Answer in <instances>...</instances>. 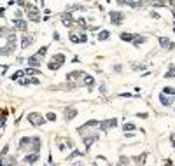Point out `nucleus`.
I'll return each instance as SVG.
<instances>
[{
  "mask_svg": "<svg viewBox=\"0 0 175 166\" xmlns=\"http://www.w3.org/2000/svg\"><path fill=\"white\" fill-rule=\"evenodd\" d=\"M14 47H16V35H14V33H11V35L7 37V44L0 49V54L7 56L9 53H12V51H14Z\"/></svg>",
  "mask_w": 175,
  "mask_h": 166,
  "instance_id": "1",
  "label": "nucleus"
},
{
  "mask_svg": "<svg viewBox=\"0 0 175 166\" xmlns=\"http://www.w3.org/2000/svg\"><path fill=\"white\" fill-rule=\"evenodd\" d=\"M26 14H28V19H30V21H35V23H37L40 19L39 9H37L33 4H28V5H26Z\"/></svg>",
  "mask_w": 175,
  "mask_h": 166,
  "instance_id": "2",
  "label": "nucleus"
},
{
  "mask_svg": "<svg viewBox=\"0 0 175 166\" xmlns=\"http://www.w3.org/2000/svg\"><path fill=\"white\" fill-rule=\"evenodd\" d=\"M63 63H65V54H56L51 61H49L47 68H49V70H56V68H60Z\"/></svg>",
  "mask_w": 175,
  "mask_h": 166,
  "instance_id": "3",
  "label": "nucleus"
},
{
  "mask_svg": "<svg viewBox=\"0 0 175 166\" xmlns=\"http://www.w3.org/2000/svg\"><path fill=\"white\" fill-rule=\"evenodd\" d=\"M28 121H30L33 126H40V124H44V123H46V119L40 115L39 112H32V114H28Z\"/></svg>",
  "mask_w": 175,
  "mask_h": 166,
  "instance_id": "4",
  "label": "nucleus"
},
{
  "mask_svg": "<svg viewBox=\"0 0 175 166\" xmlns=\"http://www.w3.org/2000/svg\"><path fill=\"white\" fill-rule=\"evenodd\" d=\"M123 19H124V14H123V12H119V11H112V12H110V21H112V25L119 26V25L123 23Z\"/></svg>",
  "mask_w": 175,
  "mask_h": 166,
  "instance_id": "5",
  "label": "nucleus"
},
{
  "mask_svg": "<svg viewBox=\"0 0 175 166\" xmlns=\"http://www.w3.org/2000/svg\"><path fill=\"white\" fill-rule=\"evenodd\" d=\"M70 40L74 42V44H81V42H86L88 37H86V33H70Z\"/></svg>",
  "mask_w": 175,
  "mask_h": 166,
  "instance_id": "6",
  "label": "nucleus"
},
{
  "mask_svg": "<svg viewBox=\"0 0 175 166\" xmlns=\"http://www.w3.org/2000/svg\"><path fill=\"white\" fill-rule=\"evenodd\" d=\"M97 138H98L97 133H91V135H84V138H82V140H84V144H86V149L91 147V144H93V142H95Z\"/></svg>",
  "mask_w": 175,
  "mask_h": 166,
  "instance_id": "7",
  "label": "nucleus"
},
{
  "mask_svg": "<svg viewBox=\"0 0 175 166\" xmlns=\"http://www.w3.org/2000/svg\"><path fill=\"white\" fill-rule=\"evenodd\" d=\"M174 98H175V96H170V98H168L165 93H163V94H159V101H161L165 107H170V105L174 103Z\"/></svg>",
  "mask_w": 175,
  "mask_h": 166,
  "instance_id": "8",
  "label": "nucleus"
},
{
  "mask_svg": "<svg viewBox=\"0 0 175 166\" xmlns=\"http://www.w3.org/2000/svg\"><path fill=\"white\" fill-rule=\"evenodd\" d=\"M116 124H117V119H109V121L100 123V128L102 129H109V128H114Z\"/></svg>",
  "mask_w": 175,
  "mask_h": 166,
  "instance_id": "9",
  "label": "nucleus"
},
{
  "mask_svg": "<svg viewBox=\"0 0 175 166\" xmlns=\"http://www.w3.org/2000/svg\"><path fill=\"white\" fill-rule=\"evenodd\" d=\"M159 46H161L163 49H174V44L166 37H159Z\"/></svg>",
  "mask_w": 175,
  "mask_h": 166,
  "instance_id": "10",
  "label": "nucleus"
},
{
  "mask_svg": "<svg viewBox=\"0 0 175 166\" xmlns=\"http://www.w3.org/2000/svg\"><path fill=\"white\" fill-rule=\"evenodd\" d=\"M32 42H33L32 35H23V38H21V47H23V49H26L28 46H32Z\"/></svg>",
  "mask_w": 175,
  "mask_h": 166,
  "instance_id": "11",
  "label": "nucleus"
},
{
  "mask_svg": "<svg viewBox=\"0 0 175 166\" xmlns=\"http://www.w3.org/2000/svg\"><path fill=\"white\" fill-rule=\"evenodd\" d=\"M12 25H14V28H16V30H26V26H28L25 19H14V23H12Z\"/></svg>",
  "mask_w": 175,
  "mask_h": 166,
  "instance_id": "12",
  "label": "nucleus"
},
{
  "mask_svg": "<svg viewBox=\"0 0 175 166\" xmlns=\"http://www.w3.org/2000/svg\"><path fill=\"white\" fill-rule=\"evenodd\" d=\"M61 19H63V23H65V26H70V25L74 23V19H72V14H70V12H63V16H61Z\"/></svg>",
  "mask_w": 175,
  "mask_h": 166,
  "instance_id": "13",
  "label": "nucleus"
},
{
  "mask_svg": "<svg viewBox=\"0 0 175 166\" xmlns=\"http://www.w3.org/2000/svg\"><path fill=\"white\" fill-rule=\"evenodd\" d=\"M76 115H77V110H76V109H67V110H65V117H67V121L74 119Z\"/></svg>",
  "mask_w": 175,
  "mask_h": 166,
  "instance_id": "14",
  "label": "nucleus"
},
{
  "mask_svg": "<svg viewBox=\"0 0 175 166\" xmlns=\"http://www.w3.org/2000/svg\"><path fill=\"white\" fill-rule=\"evenodd\" d=\"M37 159H39V154H30V156H26V157H25V163H28V165H33Z\"/></svg>",
  "mask_w": 175,
  "mask_h": 166,
  "instance_id": "15",
  "label": "nucleus"
},
{
  "mask_svg": "<svg viewBox=\"0 0 175 166\" xmlns=\"http://www.w3.org/2000/svg\"><path fill=\"white\" fill-rule=\"evenodd\" d=\"M28 65H30V67H39L40 65L39 56H32V58H28Z\"/></svg>",
  "mask_w": 175,
  "mask_h": 166,
  "instance_id": "16",
  "label": "nucleus"
},
{
  "mask_svg": "<svg viewBox=\"0 0 175 166\" xmlns=\"http://www.w3.org/2000/svg\"><path fill=\"white\" fill-rule=\"evenodd\" d=\"M144 42H145V35H135V38H133V44L135 46H140Z\"/></svg>",
  "mask_w": 175,
  "mask_h": 166,
  "instance_id": "17",
  "label": "nucleus"
},
{
  "mask_svg": "<svg viewBox=\"0 0 175 166\" xmlns=\"http://www.w3.org/2000/svg\"><path fill=\"white\" fill-rule=\"evenodd\" d=\"M133 38L135 35H131V33H121V40H124V42H133Z\"/></svg>",
  "mask_w": 175,
  "mask_h": 166,
  "instance_id": "18",
  "label": "nucleus"
},
{
  "mask_svg": "<svg viewBox=\"0 0 175 166\" xmlns=\"http://www.w3.org/2000/svg\"><path fill=\"white\" fill-rule=\"evenodd\" d=\"M84 80H86V86H88V88L91 89V88H93V84H95L93 77H91V75H86V77H84Z\"/></svg>",
  "mask_w": 175,
  "mask_h": 166,
  "instance_id": "19",
  "label": "nucleus"
},
{
  "mask_svg": "<svg viewBox=\"0 0 175 166\" xmlns=\"http://www.w3.org/2000/svg\"><path fill=\"white\" fill-rule=\"evenodd\" d=\"M109 37H110V33H109L107 30H103V32H100V33H98V40H107Z\"/></svg>",
  "mask_w": 175,
  "mask_h": 166,
  "instance_id": "20",
  "label": "nucleus"
},
{
  "mask_svg": "<svg viewBox=\"0 0 175 166\" xmlns=\"http://www.w3.org/2000/svg\"><path fill=\"white\" fill-rule=\"evenodd\" d=\"M4 166H16V161L14 159H5L4 157V163H2Z\"/></svg>",
  "mask_w": 175,
  "mask_h": 166,
  "instance_id": "21",
  "label": "nucleus"
},
{
  "mask_svg": "<svg viewBox=\"0 0 175 166\" xmlns=\"http://www.w3.org/2000/svg\"><path fill=\"white\" fill-rule=\"evenodd\" d=\"M46 53H47V47H40L39 53H37V56H39V58H44V54H46Z\"/></svg>",
  "mask_w": 175,
  "mask_h": 166,
  "instance_id": "22",
  "label": "nucleus"
},
{
  "mask_svg": "<svg viewBox=\"0 0 175 166\" xmlns=\"http://www.w3.org/2000/svg\"><path fill=\"white\" fill-rule=\"evenodd\" d=\"M82 154H84V152H79V150H74V152H72V154L68 156V159H74L76 156H82Z\"/></svg>",
  "mask_w": 175,
  "mask_h": 166,
  "instance_id": "23",
  "label": "nucleus"
},
{
  "mask_svg": "<svg viewBox=\"0 0 175 166\" xmlns=\"http://www.w3.org/2000/svg\"><path fill=\"white\" fill-rule=\"evenodd\" d=\"M163 93H165V94H175V89H174V88H165Z\"/></svg>",
  "mask_w": 175,
  "mask_h": 166,
  "instance_id": "24",
  "label": "nucleus"
},
{
  "mask_svg": "<svg viewBox=\"0 0 175 166\" xmlns=\"http://www.w3.org/2000/svg\"><path fill=\"white\" fill-rule=\"evenodd\" d=\"M46 119H47V121H54V119H56V115H54L53 112H49V114L46 115Z\"/></svg>",
  "mask_w": 175,
  "mask_h": 166,
  "instance_id": "25",
  "label": "nucleus"
},
{
  "mask_svg": "<svg viewBox=\"0 0 175 166\" xmlns=\"http://www.w3.org/2000/svg\"><path fill=\"white\" fill-rule=\"evenodd\" d=\"M165 77H175V67L170 70V72H166V74H165Z\"/></svg>",
  "mask_w": 175,
  "mask_h": 166,
  "instance_id": "26",
  "label": "nucleus"
},
{
  "mask_svg": "<svg viewBox=\"0 0 175 166\" xmlns=\"http://www.w3.org/2000/svg\"><path fill=\"white\" fill-rule=\"evenodd\" d=\"M126 129H135V124H131V123L124 124V131H126Z\"/></svg>",
  "mask_w": 175,
  "mask_h": 166,
  "instance_id": "27",
  "label": "nucleus"
},
{
  "mask_svg": "<svg viewBox=\"0 0 175 166\" xmlns=\"http://www.w3.org/2000/svg\"><path fill=\"white\" fill-rule=\"evenodd\" d=\"M7 150H9V147L5 145V147L2 149V157H7Z\"/></svg>",
  "mask_w": 175,
  "mask_h": 166,
  "instance_id": "28",
  "label": "nucleus"
},
{
  "mask_svg": "<svg viewBox=\"0 0 175 166\" xmlns=\"http://www.w3.org/2000/svg\"><path fill=\"white\" fill-rule=\"evenodd\" d=\"M21 75H23V72H16V74H12V80H14V79H20Z\"/></svg>",
  "mask_w": 175,
  "mask_h": 166,
  "instance_id": "29",
  "label": "nucleus"
},
{
  "mask_svg": "<svg viewBox=\"0 0 175 166\" xmlns=\"http://www.w3.org/2000/svg\"><path fill=\"white\" fill-rule=\"evenodd\" d=\"M39 70H35V68H26V74H37Z\"/></svg>",
  "mask_w": 175,
  "mask_h": 166,
  "instance_id": "30",
  "label": "nucleus"
},
{
  "mask_svg": "<svg viewBox=\"0 0 175 166\" xmlns=\"http://www.w3.org/2000/svg\"><path fill=\"white\" fill-rule=\"evenodd\" d=\"M53 38H54V40H60V33H58V32H54V33H53Z\"/></svg>",
  "mask_w": 175,
  "mask_h": 166,
  "instance_id": "31",
  "label": "nucleus"
},
{
  "mask_svg": "<svg viewBox=\"0 0 175 166\" xmlns=\"http://www.w3.org/2000/svg\"><path fill=\"white\" fill-rule=\"evenodd\" d=\"M170 142H172V144H174V145H175V133H174V135H172V136H170Z\"/></svg>",
  "mask_w": 175,
  "mask_h": 166,
  "instance_id": "32",
  "label": "nucleus"
},
{
  "mask_svg": "<svg viewBox=\"0 0 175 166\" xmlns=\"http://www.w3.org/2000/svg\"><path fill=\"white\" fill-rule=\"evenodd\" d=\"M74 166H82V165H81V163H76V165H74Z\"/></svg>",
  "mask_w": 175,
  "mask_h": 166,
  "instance_id": "33",
  "label": "nucleus"
},
{
  "mask_svg": "<svg viewBox=\"0 0 175 166\" xmlns=\"http://www.w3.org/2000/svg\"><path fill=\"white\" fill-rule=\"evenodd\" d=\"M166 166H170V163H168V165H166Z\"/></svg>",
  "mask_w": 175,
  "mask_h": 166,
  "instance_id": "34",
  "label": "nucleus"
}]
</instances>
